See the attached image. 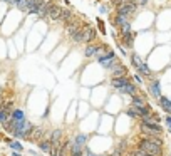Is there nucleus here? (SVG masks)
Wrapping results in <instances>:
<instances>
[{
  "instance_id": "f257e3e1",
  "label": "nucleus",
  "mask_w": 171,
  "mask_h": 156,
  "mask_svg": "<svg viewBox=\"0 0 171 156\" xmlns=\"http://www.w3.org/2000/svg\"><path fill=\"white\" fill-rule=\"evenodd\" d=\"M138 149H142L144 153H148L151 156H159L163 151V141H161V138H158V136L144 138V139L139 141Z\"/></svg>"
},
{
  "instance_id": "f03ea898",
  "label": "nucleus",
  "mask_w": 171,
  "mask_h": 156,
  "mask_svg": "<svg viewBox=\"0 0 171 156\" xmlns=\"http://www.w3.org/2000/svg\"><path fill=\"white\" fill-rule=\"evenodd\" d=\"M96 35H97V32H96L94 27L86 25V27H81L74 35H71V39H72V42H76V44H94Z\"/></svg>"
},
{
  "instance_id": "7ed1b4c3",
  "label": "nucleus",
  "mask_w": 171,
  "mask_h": 156,
  "mask_svg": "<svg viewBox=\"0 0 171 156\" xmlns=\"http://www.w3.org/2000/svg\"><path fill=\"white\" fill-rule=\"evenodd\" d=\"M138 9V5L134 3V2H126V3H121V5H117V9H116V14L117 15H123L126 19L129 20L131 17L134 15V12Z\"/></svg>"
},
{
  "instance_id": "20e7f679",
  "label": "nucleus",
  "mask_w": 171,
  "mask_h": 156,
  "mask_svg": "<svg viewBox=\"0 0 171 156\" xmlns=\"http://www.w3.org/2000/svg\"><path fill=\"white\" fill-rule=\"evenodd\" d=\"M141 131L148 136H158V134L163 133L161 126L158 123H144V121L141 123Z\"/></svg>"
},
{
  "instance_id": "39448f33",
  "label": "nucleus",
  "mask_w": 171,
  "mask_h": 156,
  "mask_svg": "<svg viewBox=\"0 0 171 156\" xmlns=\"http://www.w3.org/2000/svg\"><path fill=\"white\" fill-rule=\"evenodd\" d=\"M60 10H62V7H59L57 3H52V5L49 7V10H47L45 19L52 20V22H57V20H59V17H60Z\"/></svg>"
},
{
  "instance_id": "423d86ee",
  "label": "nucleus",
  "mask_w": 171,
  "mask_h": 156,
  "mask_svg": "<svg viewBox=\"0 0 171 156\" xmlns=\"http://www.w3.org/2000/svg\"><path fill=\"white\" fill-rule=\"evenodd\" d=\"M81 29V20L79 19H74L72 20H69V22H66V32H67V35L71 37V35H74L77 30Z\"/></svg>"
},
{
  "instance_id": "0eeeda50",
  "label": "nucleus",
  "mask_w": 171,
  "mask_h": 156,
  "mask_svg": "<svg viewBox=\"0 0 171 156\" xmlns=\"http://www.w3.org/2000/svg\"><path fill=\"white\" fill-rule=\"evenodd\" d=\"M101 45H97V44H87L86 45V50H84V56L86 57H97L99 54H101Z\"/></svg>"
},
{
  "instance_id": "6e6552de",
  "label": "nucleus",
  "mask_w": 171,
  "mask_h": 156,
  "mask_svg": "<svg viewBox=\"0 0 171 156\" xmlns=\"http://www.w3.org/2000/svg\"><path fill=\"white\" fill-rule=\"evenodd\" d=\"M52 3H54L52 0H42V2H39V17L45 19V15H47V10H49V7H50Z\"/></svg>"
},
{
  "instance_id": "1a4fd4ad",
  "label": "nucleus",
  "mask_w": 171,
  "mask_h": 156,
  "mask_svg": "<svg viewBox=\"0 0 171 156\" xmlns=\"http://www.w3.org/2000/svg\"><path fill=\"white\" fill-rule=\"evenodd\" d=\"M126 84H129V79L126 77H113V81H111V86H113L114 89H121V87H124Z\"/></svg>"
},
{
  "instance_id": "9d476101",
  "label": "nucleus",
  "mask_w": 171,
  "mask_h": 156,
  "mask_svg": "<svg viewBox=\"0 0 171 156\" xmlns=\"http://www.w3.org/2000/svg\"><path fill=\"white\" fill-rule=\"evenodd\" d=\"M121 40H123V44L126 47H133V40H134V32H124L121 34Z\"/></svg>"
},
{
  "instance_id": "9b49d317",
  "label": "nucleus",
  "mask_w": 171,
  "mask_h": 156,
  "mask_svg": "<svg viewBox=\"0 0 171 156\" xmlns=\"http://www.w3.org/2000/svg\"><path fill=\"white\" fill-rule=\"evenodd\" d=\"M113 24L117 27V29H121V27H124V25H128L129 24V20L126 19V17H123V15H114V19H113Z\"/></svg>"
},
{
  "instance_id": "f8f14e48",
  "label": "nucleus",
  "mask_w": 171,
  "mask_h": 156,
  "mask_svg": "<svg viewBox=\"0 0 171 156\" xmlns=\"http://www.w3.org/2000/svg\"><path fill=\"white\" fill-rule=\"evenodd\" d=\"M111 72H113V77H124L126 72H128V69L119 64V66H116L114 69H111Z\"/></svg>"
},
{
  "instance_id": "ddd939ff",
  "label": "nucleus",
  "mask_w": 171,
  "mask_h": 156,
  "mask_svg": "<svg viewBox=\"0 0 171 156\" xmlns=\"http://www.w3.org/2000/svg\"><path fill=\"white\" fill-rule=\"evenodd\" d=\"M149 91L153 92V96L154 98H161V91H159V81H153L151 84H149Z\"/></svg>"
},
{
  "instance_id": "4468645a",
  "label": "nucleus",
  "mask_w": 171,
  "mask_h": 156,
  "mask_svg": "<svg viewBox=\"0 0 171 156\" xmlns=\"http://www.w3.org/2000/svg\"><path fill=\"white\" fill-rule=\"evenodd\" d=\"M117 91H119V92H121V94H131V96H134V94H136V91H138V89H136V86H134V84H131V82H129V84H126V86H124V87L117 89Z\"/></svg>"
},
{
  "instance_id": "2eb2a0df",
  "label": "nucleus",
  "mask_w": 171,
  "mask_h": 156,
  "mask_svg": "<svg viewBox=\"0 0 171 156\" xmlns=\"http://www.w3.org/2000/svg\"><path fill=\"white\" fill-rule=\"evenodd\" d=\"M42 134H44V129H42V128H39V126H32V131H30L29 138H32V139H39V141H40Z\"/></svg>"
},
{
  "instance_id": "dca6fc26",
  "label": "nucleus",
  "mask_w": 171,
  "mask_h": 156,
  "mask_svg": "<svg viewBox=\"0 0 171 156\" xmlns=\"http://www.w3.org/2000/svg\"><path fill=\"white\" fill-rule=\"evenodd\" d=\"M74 19V15H72V12L69 9H62L60 10V17H59V20H62V22H69V20Z\"/></svg>"
},
{
  "instance_id": "f3484780",
  "label": "nucleus",
  "mask_w": 171,
  "mask_h": 156,
  "mask_svg": "<svg viewBox=\"0 0 171 156\" xmlns=\"http://www.w3.org/2000/svg\"><path fill=\"white\" fill-rule=\"evenodd\" d=\"M39 148H40V151H44V153H50V149H52V143L45 139V141H39Z\"/></svg>"
},
{
  "instance_id": "a211bd4d",
  "label": "nucleus",
  "mask_w": 171,
  "mask_h": 156,
  "mask_svg": "<svg viewBox=\"0 0 171 156\" xmlns=\"http://www.w3.org/2000/svg\"><path fill=\"white\" fill-rule=\"evenodd\" d=\"M159 104H161V107L168 113V114H171V101L170 99H166V98H159Z\"/></svg>"
},
{
  "instance_id": "6ab92c4d",
  "label": "nucleus",
  "mask_w": 171,
  "mask_h": 156,
  "mask_svg": "<svg viewBox=\"0 0 171 156\" xmlns=\"http://www.w3.org/2000/svg\"><path fill=\"white\" fill-rule=\"evenodd\" d=\"M101 64H102L106 69H114L116 66H119V62H117V57H116V59H111V60H102Z\"/></svg>"
},
{
  "instance_id": "aec40b11",
  "label": "nucleus",
  "mask_w": 171,
  "mask_h": 156,
  "mask_svg": "<svg viewBox=\"0 0 171 156\" xmlns=\"http://www.w3.org/2000/svg\"><path fill=\"white\" fill-rule=\"evenodd\" d=\"M133 104H134V107H142V106H146L144 98H139L138 94H134V96H133Z\"/></svg>"
},
{
  "instance_id": "412c9836",
  "label": "nucleus",
  "mask_w": 171,
  "mask_h": 156,
  "mask_svg": "<svg viewBox=\"0 0 171 156\" xmlns=\"http://www.w3.org/2000/svg\"><path fill=\"white\" fill-rule=\"evenodd\" d=\"M60 136H62V131H60V129H56V131H52V133H50L49 141H50V143H54V141H60Z\"/></svg>"
},
{
  "instance_id": "4be33fe9",
  "label": "nucleus",
  "mask_w": 171,
  "mask_h": 156,
  "mask_svg": "<svg viewBox=\"0 0 171 156\" xmlns=\"http://www.w3.org/2000/svg\"><path fill=\"white\" fill-rule=\"evenodd\" d=\"M10 117L14 119V121H20V119H24V111H20V109H14L12 111V114Z\"/></svg>"
},
{
  "instance_id": "5701e85b",
  "label": "nucleus",
  "mask_w": 171,
  "mask_h": 156,
  "mask_svg": "<svg viewBox=\"0 0 171 156\" xmlns=\"http://www.w3.org/2000/svg\"><path fill=\"white\" fill-rule=\"evenodd\" d=\"M9 119H10V113H7V111H5L3 107L0 106V123L3 124V123H7Z\"/></svg>"
},
{
  "instance_id": "b1692460",
  "label": "nucleus",
  "mask_w": 171,
  "mask_h": 156,
  "mask_svg": "<svg viewBox=\"0 0 171 156\" xmlns=\"http://www.w3.org/2000/svg\"><path fill=\"white\" fill-rule=\"evenodd\" d=\"M138 71H139L141 74H144V76H151V71L148 69V66H146L144 62H141V64L138 66Z\"/></svg>"
},
{
  "instance_id": "393cba45",
  "label": "nucleus",
  "mask_w": 171,
  "mask_h": 156,
  "mask_svg": "<svg viewBox=\"0 0 171 156\" xmlns=\"http://www.w3.org/2000/svg\"><path fill=\"white\" fill-rule=\"evenodd\" d=\"M86 141H87V138H86L84 134H77V136H76V144H77V146L82 148L86 144Z\"/></svg>"
},
{
  "instance_id": "a878e982",
  "label": "nucleus",
  "mask_w": 171,
  "mask_h": 156,
  "mask_svg": "<svg viewBox=\"0 0 171 156\" xmlns=\"http://www.w3.org/2000/svg\"><path fill=\"white\" fill-rule=\"evenodd\" d=\"M14 3H15V5H17L20 10H24V12L27 10V0H15Z\"/></svg>"
},
{
  "instance_id": "bb28decb",
  "label": "nucleus",
  "mask_w": 171,
  "mask_h": 156,
  "mask_svg": "<svg viewBox=\"0 0 171 156\" xmlns=\"http://www.w3.org/2000/svg\"><path fill=\"white\" fill-rule=\"evenodd\" d=\"M133 156H151V155H148V153H144L142 149H136L133 153Z\"/></svg>"
},
{
  "instance_id": "cd10ccee",
  "label": "nucleus",
  "mask_w": 171,
  "mask_h": 156,
  "mask_svg": "<svg viewBox=\"0 0 171 156\" xmlns=\"http://www.w3.org/2000/svg\"><path fill=\"white\" fill-rule=\"evenodd\" d=\"M10 148H12V149H15V151H20V149H22V146H20L19 143H15V141H12V143H10Z\"/></svg>"
},
{
  "instance_id": "c85d7f7f",
  "label": "nucleus",
  "mask_w": 171,
  "mask_h": 156,
  "mask_svg": "<svg viewBox=\"0 0 171 156\" xmlns=\"http://www.w3.org/2000/svg\"><path fill=\"white\" fill-rule=\"evenodd\" d=\"M97 25H99V29H101V32H102V34H106V29H104V22H102L101 19H97Z\"/></svg>"
},
{
  "instance_id": "c756f323",
  "label": "nucleus",
  "mask_w": 171,
  "mask_h": 156,
  "mask_svg": "<svg viewBox=\"0 0 171 156\" xmlns=\"http://www.w3.org/2000/svg\"><path fill=\"white\" fill-rule=\"evenodd\" d=\"M128 114H129V116L131 117H139V114H138V111H136V109H128Z\"/></svg>"
},
{
  "instance_id": "7c9ffc66",
  "label": "nucleus",
  "mask_w": 171,
  "mask_h": 156,
  "mask_svg": "<svg viewBox=\"0 0 171 156\" xmlns=\"http://www.w3.org/2000/svg\"><path fill=\"white\" fill-rule=\"evenodd\" d=\"M148 2H149V0H134V3H136V5H146Z\"/></svg>"
},
{
  "instance_id": "2f4dec72",
  "label": "nucleus",
  "mask_w": 171,
  "mask_h": 156,
  "mask_svg": "<svg viewBox=\"0 0 171 156\" xmlns=\"http://www.w3.org/2000/svg\"><path fill=\"white\" fill-rule=\"evenodd\" d=\"M84 156H96L91 153V149H87V148H84Z\"/></svg>"
},
{
  "instance_id": "473e14b6",
  "label": "nucleus",
  "mask_w": 171,
  "mask_h": 156,
  "mask_svg": "<svg viewBox=\"0 0 171 156\" xmlns=\"http://www.w3.org/2000/svg\"><path fill=\"white\" fill-rule=\"evenodd\" d=\"M114 3H116V7H117V5H121V3H126V0H113Z\"/></svg>"
},
{
  "instance_id": "72a5a7b5",
  "label": "nucleus",
  "mask_w": 171,
  "mask_h": 156,
  "mask_svg": "<svg viewBox=\"0 0 171 156\" xmlns=\"http://www.w3.org/2000/svg\"><path fill=\"white\" fill-rule=\"evenodd\" d=\"M134 79H136V82H138V84H141L142 81H141V77H139V76H134Z\"/></svg>"
},
{
  "instance_id": "f704fd0d",
  "label": "nucleus",
  "mask_w": 171,
  "mask_h": 156,
  "mask_svg": "<svg viewBox=\"0 0 171 156\" xmlns=\"http://www.w3.org/2000/svg\"><path fill=\"white\" fill-rule=\"evenodd\" d=\"M166 123H168V126H171V116L166 117Z\"/></svg>"
},
{
  "instance_id": "c9c22d12",
  "label": "nucleus",
  "mask_w": 171,
  "mask_h": 156,
  "mask_svg": "<svg viewBox=\"0 0 171 156\" xmlns=\"http://www.w3.org/2000/svg\"><path fill=\"white\" fill-rule=\"evenodd\" d=\"M0 2H5V3H14L15 0H0Z\"/></svg>"
},
{
  "instance_id": "e433bc0d",
  "label": "nucleus",
  "mask_w": 171,
  "mask_h": 156,
  "mask_svg": "<svg viewBox=\"0 0 171 156\" xmlns=\"http://www.w3.org/2000/svg\"><path fill=\"white\" fill-rule=\"evenodd\" d=\"M126 2H134V0H126Z\"/></svg>"
},
{
  "instance_id": "4c0bfd02",
  "label": "nucleus",
  "mask_w": 171,
  "mask_h": 156,
  "mask_svg": "<svg viewBox=\"0 0 171 156\" xmlns=\"http://www.w3.org/2000/svg\"><path fill=\"white\" fill-rule=\"evenodd\" d=\"M34 2H40V0H34Z\"/></svg>"
}]
</instances>
